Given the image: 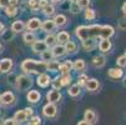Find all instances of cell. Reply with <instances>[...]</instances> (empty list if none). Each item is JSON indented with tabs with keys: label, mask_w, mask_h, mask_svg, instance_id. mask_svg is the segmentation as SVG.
Masks as SVG:
<instances>
[{
	"label": "cell",
	"mask_w": 126,
	"mask_h": 125,
	"mask_svg": "<svg viewBox=\"0 0 126 125\" xmlns=\"http://www.w3.org/2000/svg\"><path fill=\"white\" fill-rule=\"evenodd\" d=\"M38 85L39 86H41V88H45V86H47L50 83H51V79H50V76L45 73H41V74H39V78H38Z\"/></svg>",
	"instance_id": "obj_12"
},
{
	"label": "cell",
	"mask_w": 126,
	"mask_h": 125,
	"mask_svg": "<svg viewBox=\"0 0 126 125\" xmlns=\"http://www.w3.org/2000/svg\"><path fill=\"white\" fill-rule=\"evenodd\" d=\"M86 9H87V10H85V19H86V20H94L95 18H96L95 10L89 9V8H86Z\"/></svg>",
	"instance_id": "obj_33"
},
{
	"label": "cell",
	"mask_w": 126,
	"mask_h": 125,
	"mask_svg": "<svg viewBox=\"0 0 126 125\" xmlns=\"http://www.w3.org/2000/svg\"><path fill=\"white\" fill-rule=\"evenodd\" d=\"M69 1H70V3H73V1H78V0H69Z\"/></svg>",
	"instance_id": "obj_54"
},
{
	"label": "cell",
	"mask_w": 126,
	"mask_h": 125,
	"mask_svg": "<svg viewBox=\"0 0 126 125\" xmlns=\"http://www.w3.org/2000/svg\"><path fill=\"white\" fill-rule=\"evenodd\" d=\"M117 26H119V29H120V30H126V16L121 18V19L119 20Z\"/></svg>",
	"instance_id": "obj_42"
},
{
	"label": "cell",
	"mask_w": 126,
	"mask_h": 125,
	"mask_svg": "<svg viewBox=\"0 0 126 125\" xmlns=\"http://www.w3.org/2000/svg\"><path fill=\"white\" fill-rule=\"evenodd\" d=\"M56 113H58V109L54 103H47L44 108H43V114L44 116L46 118H54L56 116Z\"/></svg>",
	"instance_id": "obj_4"
},
{
	"label": "cell",
	"mask_w": 126,
	"mask_h": 125,
	"mask_svg": "<svg viewBox=\"0 0 126 125\" xmlns=\"http://www.w3.org/2000/svg\"><path fill=\"white\" fill-rule=\"evenodd\" d=\"M5 13H6L8 16H15V15L17 14V6L9 4V5L5 8Z\"/></svg>",
	"instance_id": "obj_32"
},
{
	"label": "cell",
	"mask_w": 126,
	"mask_h": 125,
	"mask_svg": "<svg viewBox=\"0 0 126 125\" xmlns=\"http://www.w3.org/2000/svg\"><path fill=\"white\" fill-rule=\"evenodd\" d=\"M46 99H47V103H54V104L59 103L61 100V93L58 89H52L46 94Z\"/></svg>",
	"instance_id": "obj_6"
},
{
	"label": "cell",
	"mask_w": 126,
	"mask_h": 125,
	"mask_svg": "<svg viewBox=\"0 0 126 125\" xmlns=\"http://www.w3.org/2000/svg\"><path fill=\"white\" fill-rule=\"evenodd\" d=\"M0 103H3L4 105H11L15 103V95L11 91H5L0 95Z\"/></svg>",
	"instance_id": "obj_7"
},
{
	"label": "cell",
	"mask_w": 126,
	"mask_h": 125,
	"mask_svg": "<svg viewBox=\"0 0 126 125\" xmlns=\"http://www.w3.org/2000/svg\"><path fill=\"white\" fill-rule=\"evenodd\" d=\"M43 13H44V15L50 18V16H52L54 14H55V8H54L52 5H50V4H47L46 6L43 8Z\"/></svg>",
	"instance_id": "obj_31"
},
{
	"label": "cell",
	"mask_w": 126,
	"mask_h": 125,
	"mask_svg": "<svg viewBox=\"0 0 126 125\" xmlns=\"http://www.w3.org/2000/svg\"><path fill=\"white\" fill-rule=\"evenodd\" d=\"M49 4V1H47V0H39V8H44V6H46Z\"/></svg>",
	"instance_id": "obj_46"
},
{
	"label": "cell",
	"mask_w": 126,
	"mask_h": 125,
	"mask_svg": "<svg viewBox=\"0 0 126 125\" xmlns=\"http://www.w3.org/2000/svg\"><path fill=\"white\" fill-rule=\"evenodd\" d=\"M14 119H15L16 123H25L28 120V115H26V113L24 110H19V111L15 113Z\"/></svg>",
	"instance_id": "obj_23"
},
{
	"label": "cell",
	"mask_w": 126,
	"mask_h": 125,
	"mask_svg": "<svg viewBox=\"0 0 126 125\" xmlns=\"http://www.w3.org/2000/svg\"><path fill=\"white\" fill-rule=\"evenodd\" d=\"M45 33H47V34H50V33H52L54 30H55V28H56V25H55V23H54V20H45L44 23H41V26H40Z\"/></svg>",
	"instance_id": "obj_13"
},
{
	"label": "cell",
	"mask_w": 126,
	"mask_h": 125,
	"mask_svg": "<svg viewBox=\"0 0 126 125\" xmlns=\"http://www.w3.org/2000/svg\"><path fill=\"white\" fill-rule=\"evenodd\" d=\"M4 31V25H3V23H0V34H1Z\"/></svg>",
	"instance_id": "obj_50"
},
{
	"label": "cell",
	"mask_w": 126,
	"mask_h": 125,
	"mask_svg": "<svg viewBox=\"0 0 126 125\" xmlns=\"http://www.w3.org/2000/svg\"><path fill=\"white\" fill-rule=\"evenodd\" d=\"M85 120L87 124H95L97 121V115L94 110H86L85 111Z\"/></svg>",
	"instance_id": "obj_15"
},
{
	"label": "cell",
	"mask_w": 126,
	"mask_h": 125,
	"mask_svg": "<svg viewBox=\"0 0 126 125\" xmlns=\"http://www.w3.org/2000/svg\"><path fill=\"white\" fill-rule=\"evenodd\" d=\"M115 30L111 25H91V26H78L75 30L76 36L82 41L86 39H104V38H111Z\"/></svg>",
	"instance_id": "obj_1"
},
{
	"label": "cell",
	"mask_w": 126,
	"mask_h": 125,
	"mask_svg": "<svg viewBox=\"0 0 126 125\" xmlns=\"http://www.w3.org/2000/svg\"><path fill=\"white\" fill-rule=\"evenodd\" d=\"M52 58H54V55H52V51L51 50H49V49H46V50H44L43 53H41V60L43 61H50V60H52Z\"/></svg>",
	"instance_id": "obj_28"
},
{
	"label": "cell",
	"mask_w": 126,
	"mask_h": 125,
	"mask_svg": "<svg viewBox=\"0 0 126 125\" xmlns=\"http://www.w3.org/2000/svg\"><path fill=\"white\" fill-rule=\"evenodd\" d=\"M45 43H46V45L47 46H54L56 43H58V40H56V36L55 35H52L51 33L50 34H47V36L45 38Z\"/></svg>",
	"instance_id": "obj_29"
},
{
	"label": "cell",
	"mask_w": 126,
	"mask_h": 125,
	"mask_svg": "<svg viewBox=\"0 0 126 125\" xmlns=\"http://www.w3.org/2000/svg\"><path fill=\"white\" fill-rule=\"evenodd\" d=\"M24 111L26 113L28 116H31V115H32V109H31V108H26V109H24Z\"/></svg>",
	"instance_id": "obj_48"
},
{
	"label": "cell",
	"mask_w": 126,
	"mask_h": 125,
	"mask_svg": "<svg viewBox=\"0 0 126 125\" xmlns=\"http://www.w3.org/2000/svg\"><path fill=\"white\" fill-rule=\"evenodd\" d=\"M60 80H61L63 86H65V85H69V84L71 83V76H70L69 73H66V74H63V75L60 76Z\"/></svg>",
	"instance_id": "obj_34"
},
{
	"label": "cell",
	"mask_w": 126,
	"mask_h": 125,
	"mask_svg": "<svg viewBox=\"0 0 126 125\" xmlns=\"http://www.w3.org/2000/svg\"><path fill=\"white\" fill-rule=\"evenodd\" d=\"M13 65H14L13 60L5 58V59H3L1 61H0V71H1V73H9V71L13 69Z\"/></svg>",
	"instance_id": "obj_9"
},
{
	"label": "cell",
	"mask_w": 126,
	"mask_h": 125,
	"mask_svg": "<svg viewBox=\"0 0 126 125\" xmlns=\"http://www.w3.org/2000/svg\"><path fill=\"white\" fill-rule=\"evenodd\" d=\"M125 55H126V54H125Z\"/></svg>",
	"instance_id": "obj_56"
},
{
	"label": "cell",
	"mask_w": 126,
	"mask_h": 125,
	"mask_svg": "<svg viewBox=\"0 0 126 125\" xmlns=\"http://www.w3.org/2000/svg\"><path fill=\"white\" fill-rule=\"evenodd\" d=\"M85 86H86V89L89 91H96L99 89V86H100V84H99V81L96 79H87Z\"/></svg>",
	"instance_id": "obj_16"
},
{
	"label": "cell",
	"mask_w": 126,
	"mask_h": 125,
	"mask_svg": "<svg viewBox=\"0 0 126 125\" xmlns=\"http://www.w3.org/2000/svg\"><path fill=\"white\" fill-rule=\"evenodd\" d=\"M116 63H117V65H119L120 68L126 66V55H121V56H119L117 60H116Z\"/></svg>",
	"instance_id": "obj_38"
},
{
	"label": "cell",
	"mask_w": 126,
	"mask_h": 125,
	"mask_svg": "<svg viewBox=\"0 0 126 125\" xmlns=\"http://www.w3.org/2000/svg\"><path fill=\"white\" fill-rule=\"evenodd\" d=\"M4 124H5V125H14V124H17V123L15 121V119H6V120L4 121Z\"/></svg>",
	"instance_id": "obj_44"
},
{
	"label": "cell",
	"mask_w": 126,
	"mask_h": 125,
	"mask_svg": "<svg viewBox=\"0 0 126 125\" xmlns=\"http://www.w3.org/2000/svg\"><path fill=\"white\" fill-rule=\"evenodd\" d=\"M85 68H86V64H85V61H84L82 59H78V60H75V61L73 63V69L76 70V71H80V73H82V71L85 70Z\"/></svg>",
	"instance_id": "obj_21"
},
{
	"label": "cell",
	"mask_w": 126,
	"mask_h": 125,
	"mask_svg": "<svg viewBox=\"0 0 126 125\" xmlns=\"http://www.w3.org/2000/svg\"><path fill=\"white\" fill-rule=\"evenodd\" d=\"M35 40H36V36L32 34V31H28L26 34H24V41L26 44H32Z\"/></svg>",
	"instance_id": "obj_30"
},
{
	"label": "cell",
	"mask_w": 126,
	"mask_h": 125,
	"mask_svg": "<svg viewBox=\"0 0 126 125\" xmlns=\"http://www.w3.org/2000/svg\"><path fill=\"white\" fill-rule=\"evenodd\" d=\"M51 1L54 3V4H59V3H61L63 0H51Z\"/></svg>",
	"instance_id": "obj_51"
},
{
	"label": "cell",
	"mask_w": 126,
	"mask_h": 125,
	"mask_svg": "<svg viewBox=\"0 0 126 125\" xmlns=\"http://www.w3.org/2000/svg\"><path fill=\"white\" fill-rule=\"evenodd\" d=\"M64 64H65V66H66V68L69 69V71H70V70H73V61H70V60H66V61H65Z\"/></svg>",
	"instance_id": "obj_45"
},
{
	"label": "cell",
	"mask_w": 126,
	"mask_h": 125,
	"mask_svg": "<svg viewBox=\"0 0 126 125\" xmlns=\"http://www.w3.org/2000/svg\"><path fill=\"white\" fill-rule=\"evenodd\" d=\"M70 11L73 13V14H79L81 11V8L79 6V4L76 1H73V3H71V5H70Z\"/></svg>",
	"instance_id": "obj_36"
},
{
	"label": "cell",
	"mask_w": 126,
	"mask_h": 125,
	"mask_svg": "<svg viewBox=\"0 0 126 125\" xmlns=\"http://www.w3.org/2000/svg\"><path fill=\"white\" fill-rule=\"evenodd\" d=\"M0 51H1V44H0Z\"/></svg>",
	"instance_id": "obj_55"
},
{
	"label": "cell",
	"mask_w": 126,
	"mask_h": 125,
	"mask_svg": "<svg viewBox=\"0 0 126 125\" xmlns=\"http://www.w3.org/2000/svg\"><path fill=\"white\" fill-rule=\"evenodd\" d=\"M107 75H109L111 79H120L124 75V71H122L121 68H114V69H110L109 71H107Z\"/></svg>",
	"instance_id": "obj_14"
},
{
	"label": "cell",
	"mask_w": 126,
	"mask_h": 125,
	"mask_svg": "<svg viewBox=\"0 0 126 125\" xmlns=\"http://www.w3.org/2000/svg\"><path fill=\"white\" fill-rule=\"evenodd\" d=\"M9 5V0H0V8H6Z\"/></svg>",
	"instance_id": "obj_47"
},
{
	"label": "cell",
	"mask_w": 126,
	"mask_h": 125,
	"mask_svg": "<svg viewBox=\"0 0 126 125\" xmlns=\"http://www.w3.org/2000/svg\"><path fill=\"white\" fill-rule=\"evenodd\" d=\"M67 91H69V95H70V96L76 98V96H79L80 93H81V86H80L79 84H74V85L70 86V89H69Z\"/></svg>",
	"instance_id": "obj_20"
},
{
	"label": "cell",
	"mask_w": 126,
	"mask_h": 125,
	"mask_svg": "<svg viewBox=\"0 0 126 125\" xmlns=\"http://www.w3.org/2000/svg\"><path fill=\"white\" fill-rule=\"evenodd\" d=\"M87 79H89V78H87L85 74H81V75H79V78H78V84H79L80 86H84V85L86 84Z\"/></svg>",
	"instance_id": "obj_37"
},
{
	"label": "cell",
	"mask_w": 126,
	"mask_h": 125,
	"mask_svg": "<svg viewBox=\"0 0 126 125\" xmlns=\"http://www.w3.org/2000/svg\"><path fill=\"white\" fill-rule=\"evenodd\" d=\"M28 5H29V8L32 11H38V9H39V0H29Z\"/></svg>",
	"instance_id": "obj_35"
},
{
	"label": "cell",
	"mask_w": 126,
	"mask_h": 125,
	"mask_svg": "<svg viewBox=\"0 0 126 125\" xmlns=\"http://www.w3.org/2000/svg\"><path fill=\"white\" fill-rule=\"evenodd\" d=\"M29 124H31V125H39V124H41V119L39 116H32L31 115V118L29 120Z\"/></svg>",
	"instance_id": "obj_40"
},
{
	"label": "cell",
	"mask_w": 126,
	"mask_h": 125,
	"mask_svg": "<svg viewBox=\"0 0 126 125\" xmlns=\"http://www.w3.org/2000/svg\"><path fill=\"white\" fill-rule=\"evenodd\" d=\"M54 23H55L56 26H63L66 24V16L63 15V14H59L56 15L55 18H54Z\"/></svg>",
	"instance_id": "obj_27"
},
{
	"label": "cell",
	"mask_w": 126,
	"mask_h": 125,
	"mask_svg": "<svg viewBox=\"0 0 126 125\" xmlns=\"http://www.w3.org/2000/svg\"><path fill=\"white\" fill-rule=\"evenodd\" d=\"M52 55L56 56V58H61L66 54V50H65V46L63 44H55L52 46Z\"/></svg>",
	"instance_id": "obj_10"
},
{
	"label": "cell",
	"mask_w": 126,
	"mask_h": 125,
	"mask_svg": "<svg viewBox=\"0 0 126 125\" xmlns=\"http://www.w3.org/2000/svg\"><path fill=\"white\" fill-rule=\"evenodd\" d=\"M96 39H93V38H90V39H86V40H82V46L86 51H91L95 49L96 46Z\"/></svg>",
	"instance_id": "obj_17"
},
{
	"label": "cell",
	"mask_w": 126,
	"mask_h": 125,
	"mask_svg": "<svg viewBox=\"0 0 126 125\" xmlns=\"http://www.w3.org/2000/svg\"><path fill=\"white\" fill-rule=\"evenodd\" d=\"M59 68H60V63L59 61H55V60L47 61L46 70H50V71H52V73H56V71H59Z\"/></svg>",
	"instance_id": "obj_24"
},
{
	"label": "cell",
	"mask_w": 126,
	"mask_h": 125,
	"mask_svg": "<svg viewBox=\"0 0 126 125\" xmlns=\"http://www.w3.org/2000/svg\"><path fill=\"white\" fill-rule=\"evenodd\" d=\"M46 61L43 60H34V59H26L21 64V70L25 74H41L46 71Z\"/></svg>",
	"instance_id": "obj_2"
},
{
	"label": "cell",
	"mask_w": 126,
	"mask_h": 125,
	"mask_svg": "<svg viewBox=\"0 0 126 125\" xmlns=\"http://www.w3.org/2000/svg\"><path fill=\"white\" fill-rule=\"evenodd\" d=\"M122 11H124V14L126 15V3L124 4V6H122Z\"/></svg>",
	"instance_id": "obj_53"
},
{
	"label": "cell",
	"mask_w": 126,
	"mask_h": 125,
	"mask_svg": "<svg viewBox=\"0 0 126 125\" xmlns=\"http://www.w3.org/2000/svg\"><path fill=\"white\" fill-rule=\"evenodd\" d=\"M41 26V20L39 19V18H32V19H30L28 21V24L25 25V28L28 29V31H36L39 30Z\"/></svg>",
	"instance_id": "obj_5"
},
{
	"label": "cell",
	"mask_w": 126,
	"mask_h": 125,
	"mask_svg": "<svg viewBox=\"0 0 126 125\" xmlns=\"http://www.w3.org/2000/svg\"><path fill=\"white\" fill-rule=\"evenodd\" d=\"M11 30H13L15 34H17V33H23V31L25 30V24H24L23 21H20V20L14 21L13 25H11Z\"/></svg>",
	"instance_id": "obj_19"
},
{
	"label": "cell",
	"mask_w": 126,
	"mask_h": 125,
	"mask_svg": "<svg viewBox=\"0 0 126 125\" xmlns=\"http://www.w3.org/2000/svg\"><path fill=\"white\" fill-rule=\"evenodd\" d=\"M32 51L36 53V54H41V53L46 49H49V46L46 45L45 41H41V40H35L32 44Z\"/></svg>",
	"instance_id": "obj_8"
},
{
	"label": "cell",
	"mask_w": 126,
	"mask_h": 125,
	"mask_svg": "<svg viewBox=\"0 0 126 125\" xmlns=\"http://www.w3.org/2000/svg\"><path fill=\"white\" fill-rule=\"evenodd\" d=\"M17 3H19V0H9V4H10V5L17 6Z\"/></svg>",
	"instance_id": "obj_49"
},
{
	"label": "cell",
	"mask_w": 126,
	"mask_h": 125,
	"mask_svg": "<svg viewBox=\"0 0 126 125\" xmlns=\"http://www.w3.org/2000/svg\"><path fill=\"white\" fill-rule=\"evenodd\" d=\"M105 63H106V60H105V56H104V55H96V56H94V59H93V64H94L96 68H102V66L105 65Z\"/></svg>",
	"instance_id": "obj_26"
},
{
	"label": "cell",
	"mask_w": 126,
	"mask_h": 125,
	"mask_svg": "<svg viewBox=\"0 0 126 125\" xmlns=\"http://www.w3.org/2000/svg\"><path fill=\"white\" fill-rule=\"evenodd\" d=\"M52 88L54 89H58V90H60V88H63V84H61L60 78H56V79L52 80Z\"/></svg>",
	"instance_id": "obj_39"
},
{
	"label": "cell",
	"mask_w": 126,
	"mask_h": 125,
	"mask_svg": "<svg viewBox=\"0 0 126 125\" xmlns=\"http://www.w3.org/2000/svg\"><path fill=\"white\" fill-rule=\"evenodd\" d=\"M76 3L79 4V6H80L81 9H86V8H89V5H90V0H78Z\"/></svg>",
	"instance_id": "obj_41"
},
{
	"label": "cell",
	"mask_w": 126,
	"mask_h": 125,
	"mask_svg": "<svg viewBox=\"0 0 126 125\" xmlns=\"http://www.w3.org/2000/svg\"><path fill=\"white\" fill-rule=\"evenodd\" d=\"M112 48V43L109 40V38H104L101 39V41L99 43V49L102 51V53H109Z\"/></svg>",
	"instance_id": "obj_11"
},
{
	"label": "cell",
	"mask_w": 126,
	"mask_h": 125,
	"mask_svg": "<svg viewBox=\"0 0 126 125\" xmlns=\"http://www.w3.org/2000/svg\"><path fill=\"white\" fill-rule=\"evenodd\" d=\"M31 84H32V81H31L30 76H28V75H19V76H16L15 86L17 88V90L25 91V90H28V89L31 86Z\"/></svg>",
	"instance_id": "obj_3"
},
{
	"label": "cell",
	"mask_w": 126,
	"mask_h": 125,
	"mask_svg": "<svg viewBox=\"0 0 126 125\" xmlns=\"http://www.w3.org/2000/svg\"><path fill=\"white\" fill-rule=\"evenodd\" d=\"M84 124H87L85 119H84V120H81V121H79V125H84Z\"/></svg>",
	"instance_id": "obj_52"
},
{
	"label": "cell",
	"mask_w": 126,
	"mask_h": 125,
	"mask_svg": "<svg viewBox=\"0 0 126 125\" xmlns=\"http://www.w3.org/2000/svg\"><path fill=\"white\" fill-rule=\"evenodd\" d=\"M40 98H41V95H40V93L38 90H30L28 93V95H26V99L30 103H38L40 100Z\"/></svg>",
	"instance_id": "obj_18"
},
{
	"label": "cell",
	"mask_w": 126,
	"mask_h": 125,
	"mask_svg": "<svg viewBox=\"0 0 126 125\" xmlns=\"http://www.w3.org/2000/svg\"><path fill=\"white\" fill-rule=\"evenodd\" d=\"M56 40L60 43V44H65L70 40V34L66 33V31H60L58 35H56Z\"/></svg>",
	"instance_id": "obj_22"
},
{
	"label": "cell",
	"mask_w": 126,
	"mask_h": 125,
	"mask_svg": "<svg viewBox=\"0 0 126 125\" xmlns=\"http://www.w3.org/2000/svg\"><path fill=\"white\" fill-rule=\"evenodd\" d=\"M65 50H66V54H74V53L78 50V46H76V44L74 43V41H67V43H65Z\"/></svg>",
	"instance_id": "obj_25"
},
{
	"label": "cell",
	"mask_w": 126,
	"mask_h": 125,
	"mask_svg": "<svg viewBox=\"0 0 126 125\" xmlns=\"http://www.w3.org/2000/svg\"><path fill=\"white\" fill-rule=\"evenodd\" d=\"M59 71L61 74H66V73H70L69 71V69L65 66V64H60V68H59Z\"/></svg>",
	"instance_id": "obj_43"
}]
</instances>
